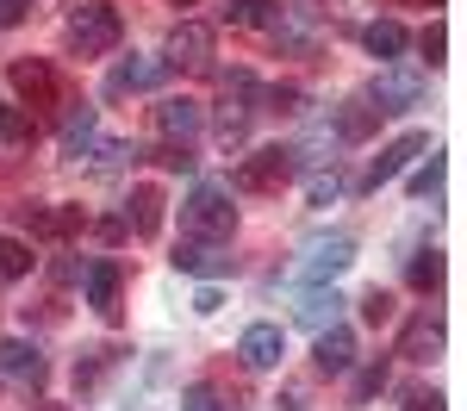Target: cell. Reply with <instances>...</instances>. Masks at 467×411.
<instances>
[{"mask_svg": "<svg viewBox=\"0 0 467 411\" xmlns=\"http://www.w3.org/2000/svg\"><path fill=\"white\" fill-rule=\"evenodd\" d=\"M293 324H299V331H312V336H318L324 324H343V293H337L330 281L299 287V293H293Z\"/></svg>", "mask_w": 467, "mask_h": 411, "instance_id": "obj_8", "label": "cell"}, {"mask_svg": "<svg viewBox=\"0 0 467 411\" xmlns=\"http://www.w3.org/2000/svg\"><path fill=\"white\" fill-rule=\"evenodd\" d=\"M119 219H125V231H131V237H156V231H162V187H131V200H125V212H119Z\"/></svg>", "mask_w": 467, "mask_h": 411, "instance_id": "obj_20", "label": "cell"}, {"mask_svg": "<svg viewBox=\"0 0 467 411\" xmlns=\"http://www.w3.org/2000/svg\"><path fill=\"white\" fill-rule=\"evenodd\" d=\"M418 50L431 57V69H436V63H442V50H449V32H442V26H424V32H418Z\"/></svg>", "mask_w": 467, "mask_h": 411, "instance_id": "obj_35", "label": "cell"}, {"mask_svg": "<svg viewBox=\"0 0 467 411\" xmlns=\"http://www.w3.org/2000/svg\"><path fill=\"white\" fill-rule=\"evenodd\" d=\"M94 231H100V243H125V237H131V231H125V219H100Z\"/></svg>", "mask_w": 467, "mask_h": 411, "instance_id": "obj_39", "label": "cell"}, {"mask_svg": "<svg viewBox=\"0 0 467 411\" xmlns=\"http://www.w3.org/2000/svg\"><path fill=\"white\" fill-rule=\"evenodd\" d=\"M6 75H13V94H19V100H32V107H50V100H57V69H50L44 57H19Z\"/></svg>", "mask_w": 467, "mask_h": 411, "instance_id": "obj_16", "label": "cell"}, {"mask_svg": "<svg viewBox=\"0 0 467 411\" xmlns=\"http://www.w3.org/2000/svg\"><path fill=\"white\" fill-rule=\"evenodd\" d=\"M411 6H442V0H411Z\"/></svg>", "mask_w": 467, "mask_h": 411, "instance_id": "obj_42", "label": "cell"}, {"mask_svg": "<svg viewBox=\"0 0 467 411\" xmlns=\"http://www.w3.org/2000/svg\"><path fill=\"white\" fill-rule=\"evenodd\" d=\"M281 411H306V386H287L281 393Z\"/></svg>", "mask_w": 467, "mask_h": 411, "instance_id": "obj_41", "label": "cell"}, {"mask_svg": "<svg viewBox=\"0 0 467 411\" xmlns=\"http://www.w3.org/2000/svg\"><path fill=\"white\" fill-rule=\"evenodd\" d=\"M206 57H213V26H200V19H181L169 32V44H162L169 69H206Z\"/></svg>", "mask_w": 467, "mask_h": 411, "instance_id": "obj_9", "label": "cell"}, {"mask_svg": "<svg viewBox=\"0 0 467 411\" xmlns=\"http://www.w3.org/2000/svg\"><path fill=\"white\" fill-rule=\"evenodd\" d=\"M399 355H405V362H436V355H442V312H436V305H424V312L399 331Z\"/></svg>", "mask_w": 467, "mask_h": 411, "instance_id": "obj_13", "label": "cell"}, {"mask_svg": "<svg viewBox=\"0 0 467 411\" xmlns=\"http://www.w3.org/2000/svg\"><path fill=\"white\" fill-rule=\"evenodd\" d=\"M262 107H275V112H299V107H306V94H299V87H268V100H262Z\"/></svg>", "mask_w": 467, "mask_h": 411, "instance_id": "obj_36", "label": "cell"}, {"mask_svg": "<svg viewBox=\"0 0 467 411\" xmlns=\"http://www.w3.org/2000/svg\"><path fill=\"white\" fill-rule=\"evenodd\" d=\"M368 107L374 112H411V107H424V75L418 69H380L374 75V87H368Z\"/></svg>", "mask_w": 467, "mask_h": 411, "instance_id": "obj_6", "label": "cell"}, {"mask_svg": "<svg viewBox=\"0 0 467 411\" xmlns=\"http://www.w3.org/2000/svg\"><path fill=\"white\" fill-rule=\"evenodd\" d=\"M162 81H169V63H162V57H125V63L107 75V87H100V94H107V100H125V94L162 87Z\"/></svg>", "mask_w": 467, "mask_h": 411, "instance_id": "obj_10", "label": "cell"}, {"mask_svg": "<svg viewBox=\"0 0 467 411\" xmlns=\"http://www.w3.org/2000/svg\"><path fill=\"white\" fill-rule=\"evenodd\" d=\"M175 6H200V0H175Z\"/></svg>", "mask_w": 467, "mask_h": 411, "instance_id": "obj_43", "label": "cell"}, {"mask_svg": "<svg viewBox=\"0 0 467 411\" xmlns=\"http://www.w3.org/2000/svg\"><path fill=\"white\" fill-rule=\"evenodd\" d=\"M156 162H162L169 175H193V162H200V156H193L187 144H162V149H156Z\"/></svg>", "mask_w": 467, "mask_h": 411, "instance_id": "obj_33", "label": "cell"}, {"mask_svg": "<svg viewBox=\"0 0 467 411\" xmlns=\"http://www.w3.org/2000/svg\"><path fill=\"white\" fill-rule=\"evenodd\" d=\"M299 175V156H293V144H262L250 149L244 162H237V187L244 193H268V187H281Z\"/></svg>", "mask_w": 467, "mask_h": 411, "instance_id": "obj_4", "label": "cell"}, {"mask_svg": "<svg viewBox=\"0 0 467 411\" xmlns=\"http://www.w3.org/2000/svg\"><path fill=\"white\" fill-rule=\"evenodd\" d=\"M361 318H368V324H387V318H393V293H380V287H374V293L361 299Z\"/></svg>", "mask_w": 467, "mask_h": 411, "instance_id": "obj_34", "label": "cell"}, {"mask_svg": "<svg viewBox=\"0 0 467 411\" xmlns=\"http://www.w3.org/2000/svg\"><path fill=\"white\" fill-rule=\"evenodd\" d=\"M324 32V6L318 0H287V6H275V44L287 50V57H306Z\"/></svg>", "mask_w": 467, "mask_h": 411, "instance_id": "obj_5", "label": "cell"}, {"mask_svg": "<svg viewBox=\"0 0 467 411\" xmlns=\"http://www.w3.org/2000/svg\"><path fill=\"white\" fill-rule=\"evenodd\" d=\"M181 411H224V399H218V386H206V380H193V386L181 393Z\"/></svg>", "mask_w": 467, "mask_h": 411, "instance_id": "obj_32", "label": "cell"}, {"mask_svg": "<svg viewBox=\"0 0 467 411\" xmlns=\"http://www.w3.org/2000/svg\"><path fill=\"white\" fill-rule=\"evenodd\" d=\"M213 131H218V144H224V149H244V138H250V112H237V107H218Z\"/></svg>", "mask_w": 467, "mask_h": 411, "instance_id": "obj_26", "label": "cell"}, {"mask_svg": "<svg viewBox=\"0 0 467 411\" xmlns=\"http://www.w3.org/2000/svg\"><path fill=\"white\" fill-rule=\"evenodd\" d=\"M218 305H224V299H218V287H200V293H193V312H200V318H213Z\"/></svg>", "mask_w": 467, "mask_h": 411, "instance_id": "obj_40", "label": "cell"}, {"mask_svg": "<svg viewBox=\"0 0 467 411\" xmlns=\"http://www.w3.org/2000/svg\"><path fill=\"white\" fill-rule=\"evenodd\" d=\"M361 44H368V57L399 63V57H405V44H411V32H405L399 19H374V26H361Z\"/></svg>", "mask_w": 467, "mask_h": 411, "instance_id": "obj_23", "label": "cell"}, {"mask_svg": "<svg viewBox=\"0 0 467 411\" xmlns=\"http://www.w3.org/2000/svg\"><path fill=\"white\" fill-rule=\"evenodd\" d=\"M57 144H63V156H69V162H88L94 149L107 144V138H100V112L75 100V107L63 112V131H57Z\"/></svg>", "mask_w": 467, "mask_h": 411, "instance_id": "obj_11", "label": "cell"}, {"mask_svg": "<svg viewBox=\"0 0 467 411\" xmlns=\"http://www.w3.org/2000/svg\"><path fill=\"white\" fill-rule=\"evenodd\" d=\"M275 6L281 0H231V6H218V19L224 26H262V19H275Z\"/></svg>", "mask_w": 467, "mask_h": 411, "instance_id": "obj_25", "label": "cell"}, {"mask_svg": "<svg viewBox=\"0 0 467 411\" xmlns=\"http://www.w3.org/2000/svg\"><path fill=\"white\" fill-rule=\"evenodd\" d=\"M374 125H380V112L368 107V94H356V100H343V107L330 112L337 144H368V138H374Z\"/></svg>", "mask_w": 467, "mask_h": 411, "instance_id": "obj_19", "label": "cell"}, {"mask_svg": "<svg viewBox=\"0 0 467 411\" xmlns=\"http://www.w3.org/2000/svg\"><path fill=\"white\" fill-rule=\"evenodd\" d=\"M405 411H442V393H431V386H411V393H405Z\"/></svg>", "mask_w": 467, "mask_h": 411, "instance_id": "obj_37", "label": "cell"}, {"mask_svg": "<svg viewBox=\"0 0 467 411\" xmlns=\"http://www.w3.org/2000/svg\"><path fill=\"white\" fill-rule=\"evenodd\" d=\"M312 362H318V374H349L356 368V331L349 324H324L318 343H312Z\"/></svg>", "mask_w": 467, "mask_h": 411, "instance_id": "obj_17", "label": "cell"}, {"mask_svg": "<svg viewBox=\"0 0 467 411\" xmlns=\"http://www.w3.org/2000/svg\"><path fill=\"white\" fill-rule=\"evenodd\" d=\"M405 281H411V293H442V250H418L405 262Z\"/></svg>", "mask_w": 467, "mask_h": 411, "instance_id": "obj_24", "label": "cell"}, {"mask_svg": "<svg viewBox=\"0 0 467 411\" xmlns=\"http://www.w3.org/2000/svg\"><path fill=\"white\" fill-rule=\"evenodd\" d=\"M119 262L112 256H94L88 268H81V287H88V305L100 312V318H119Z\"/></svg>", "mask_w": 467, "mask_h": 411, "instance_id": "obj_15", "label": "cell"}, {"mask_svg": "<svg viewBox=\"0 0 467 411\" xmlns=\"http://www.w3.org/2000/svg\"><path fill=\"white\" fill-rule=\"evenodd\" d=\"M169 262H175L181 274H206V281L231 268V256H224V243H200V237H181V243H175V256H169Z\"/></svg>", "mask_w": 467, "mask_h": 411, "instance_id": "obj_21", "label": "cell"}, {"mask_svg": "<svg viewBox=\"0 0 467 411\" xmlns=\"http://www.w3.org/2000/svg\"><path fill=\"white\" fill-rule=\"evenodd\" d=\"M237 355H244V368H255V374L281 368V355H287V331H281V324H250V331L237 336Z\"/></svg>", "mask_w": 467, "mask_h": 411, "instance_id": "obj_14", "label": "cell"}, {"mask_svg": "<svg viewBox=\"0 0 467 411\" xmlns=\"http://www.w3.org/2000/svg\"><path fill=\"white\" fill-rule=\"evenodd\" d=\"M0 144H32V112L0 100Z\"/></svg>", "mask_w": 467, "mask_h": 411, "instance_id": "obj_28", "label": "cell"}, {"mask_svg": "<svg viewBox=\"0 0 467 411\" xmlns=\"http://www.w3.org/2000/svg\"><path fill=\"white\" fill-rule=\"evenodd\" d=\"M436 187H442V156L431 149V162H424V169L411 175V187H405V193H411V200H431Z\"/></svg>", "mask_w": 467, "mask_h": 411, "instance_id": "obj_31", "label": "cell"}, {"mask_svg": "<svg viewBox=\"0 0 467 411\" xmlns=\"http://www.w3.org/2000/svg\"><path fill=\"white\" fill-rule=\"evenodd\" d=\"M32 13V0H0V26H19Z\"/></svg>", "mask_w": 467, "mask_h": 411, "instance_id": "obj_38", "label": "cell"}, {"mask_svg": "<svg viewBox=\"0 0 467 411\" xmlns=\"http://www.w3.org/2000/svg\"><path fill=\"white\" fill-rule=\"evenodd\" d=\"M387 393V362H368V368H356V380H349V399L356 406H368V399H380Z\"/></svg>", "mask_w": 467, "mask_h": 411, "instance_id": "obj_27", "label": "cell"}, {"mask_svg": "<svg viewBox=\"0 0 467 411\" xmlns=\"http://www.w3.org/2000/svg\"><path fill=\"white\" fill-rule=\"evenodd\" d=\"M19 274H32V250H26V237H0V281H19Z\"/></svg>", "mask_w": 467, "mask_h": 411, "instance_id": "obj_29", "label": "cell"}, {"mask_svg": "<svg viewBox=\"0 0 467 411\" xmlns=\"http://www.w3.org/2000/svg\"><path fill=\"white\" fill-rule=\"evenodd\" d=\"M0 374L6 380H44V349L37 343H26V336H0Z\"/></svg>", "mask_w": 467, "mask_h": 411, "instance_id": "obj_22", "label": "cell"}, {"mask_svg": "<svg viewBox=\"0 0 467 411\" xmlns=\"http://www.w3.org/2000/svg\"><path fill=\"white\" fill-rule=\"evenodd\" d=\"M181 224H187V237H200V243H231V231H237L231 181H200L187 193V206H181Z\"/></svg>", "mask_w": 467, "mask_h": 411, "instance_id": "obj_1", "label": "cell"}, {"mask_svg": "<svg viewBox=\"0 0 467 411\" xmlns=\"http://www.w3.org/2000/svg\"><path fill=\"white\" fill-rule=\"evenodd\" d=\"M156 131H162L169 144H187V138L206 131V107H200L193 94H169V100L156 107Z\"/></svg>", "mask_w": 467, "mask_h": 411, "instance_id": "obj_12", "label": "cell"}, {"mask_svg": "<svg viewBox=\"0 0 467 411\" xmlns=\"http://www.w3.org/2000/svg\"><path fill=\"white\" fill-rule=\"evenodd\" d=\"M119 37H125L119 6H107V0H75V13H69L75 57H107V50H119Z\"/></svg>", "mask_w": 467, "mask_h": 411, "instance_id": "obj_2", "label": "cell"}, {"mask_svg": "<svg viewBox=\"0 0 467 411\" xmlns=\"http://www.w3.org/2000/svg\"><path fill=\"white\" fill-rule=\"evenodd\" d=\"M431 149V131H405V138H393V144L380 149L374 162H368V175H361V193H380V187L393 181V175H405V162L411 156H424Z\"/></svg>", "mask_w": 467, "mask_h": 411, "instance_id": "obj_7", "label": "cell"}, {"mask_svg": "<svg viewBox=\"0 0 467 411\" xmlns=\"http://www.w3.org/2000/svg\"><path fill=\"white\" fill-rule=\"evenodd\" d=\"M19 224L32 231V237H75L81 231V206H19Z\"/></svg>", "mask_w": 467, "mask_h": 411, "instance_id": "obj_18", "label": "cell"}, {"mask_svg": "<svg viewBox=\"0 0 467 411\" xmlns=\"http://www.w3.org/2000/svg\"><path fill=\"white\" fill-rule=\"evenodd\" d=\"M356 250H361L356 231H324V237H312V243L299 250V268H293V274L312 281V287H318V281H337V274L356 262Z\"/></svg>", "mask_w": 467, "mask_h": 411, "instance_id": "obj_3", "label": "cell"}, {"mask_svg": "<svg viewBox=\"0 0 467 411\" xmlns=\"http://www.w3.org/2000/svg\"><path fill=\"white\" fill-rule=\"evenodd\" d=\"M337 193H343V175H337V162H330V169H312V175H306V200H312V206H330Z\"/></svg>", "mask_w": 467, "mask_h": 411, "instance_id": "obj_30", "label": "cell"}]
</instances>
